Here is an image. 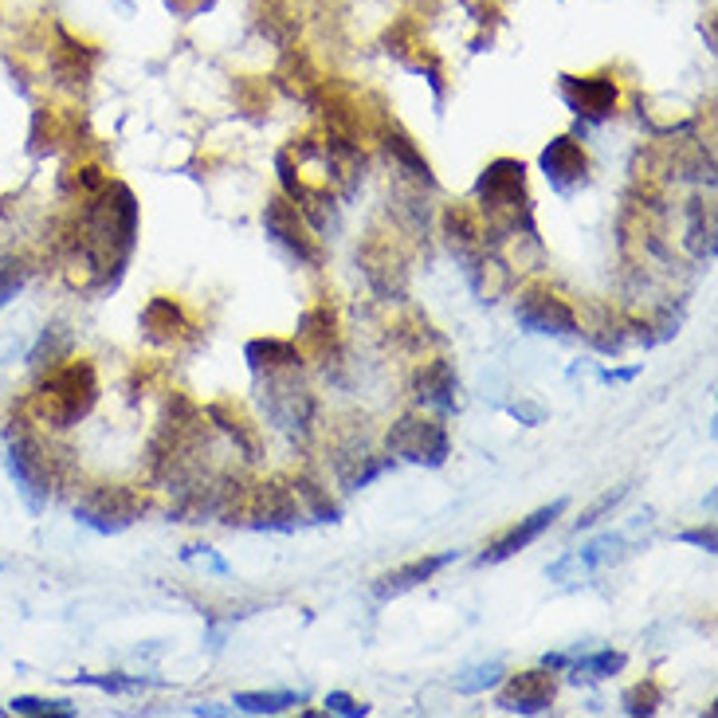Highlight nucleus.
I'll use <instances>...</instances> for the list:
<instances>
[{
  "label": "nucleus",
  "instance_id": "nucleus-35",
  "mask_svg": "<svg viewBox=\"0 0 718 718\" xmlns=\"http://www.w3.org/2000/svg\"><path fill=\"white\" fill-rule=\"evenodd\" d=\"M208 4H213V0H169V9L181 12V17H193V12L208 9Z\"/></svg>",
  "mask_w": 718,
  "mask_h": 718
},
{
  "label": "nucleus",
  "instance_id": "nucleus-7",
  "mask_svg": "<svg viewBox=\"0 0 718 718\" xmlns=\"http://www.w3.org/2000/svg\"><path fill=\"white\" fill-rule=\"evenodd\" d=\"M264 228L267 236L279 244V248H287L291 256L298 259V264H311V267H323L326 252H323V239L314 236L311 220L303 216V208L295 205V200L287 197V193H275L272 200H267L264 208Z\"/></svg>",
  "mask_w": 718,
  "mask_h": 718
},
{
  "label": "nucleus",
  "instance_id": "nucleus-15",
  "mask_svg": "<svg viewBox=\"0 0 718 718\" xmlns=\"http://www.w3.org/2000/svg\"><path fill=\"white\" fill-rule=\"evenodd\" d=\"M413 396L421 409H436V413H452L460 401V381L447 357H432L413 373Z\"/></svg>",
  "mask_w": 718,
  "mask_h": 718
},
{
  "label": "nucleus",
  "instance_id": "nucleus-21",
  "mask_svg": "<svg viewBox=\"0 0 718 718\" xmlns=\"http://www.w3.org/2000/svg\"><path fill=\"white\" fill-rule=\"evenodd\" d=\"M244 357H248L256 373H291L303 365V350L291 338H256L248 342Z\"/></svg>",
  "mask_w": 718,
  "mask_h": 718
},
{
  "label": "nucleus",
  "instance_id": "nucleus-32",
  "mask_svg": "<svg viewBox=\"0 0 718 718\" xmlns=\"http://www.w3.org/2000/svg\"><path fill=\"white\" fill-rule=\"evenodd\" d=\"M326 710H331V715H346V718H362V715H370V707H365V702L350 699V695H342V691H334L331 699H326Z\"/></svg>",
  "mask_w": 718,
  "mask_h": 718
},
{
  "label": "nucleus",
  "instance_id": "nucleus-11",
  "mask_svg": "<svg viewBox=\"0 0 718 718\" xmlns=\"http://www.w3.org/2000/svg\"><path fill=\"white\" fill-rule=\"evenodd\" d=\"M565 511V499H558V503L542 506V511H534L530 519H519L511 530H503V534L495 538V542L488 545V550L479 553V565H499L506 562V558H514V553H522L530 542H538V538L545 534V530L553 527V519Z\"/></svg>",
  "mask_w": 718,
  "mask_h": 718
},
{
  "label": "nucleus",
  "instance_id": "nucleus-9",
  "mask_svg": "<svg viewBox=\"0 0 718 718\" xmlns=\"http://www.w3.org/2000/svg\"><path fill=\"white\" fill-rule=\"evenodd\" d=\"M562 99L586 122H604L617 115L620 87L609 71L601 75H562Z\"/></svg>",
  "mask_w": 718,
  "mask_h": 718
},
{
  "label": "nucleus",
  "instance_id": "nucleus-22",
  "mask_svg": "<svg viewBox=\"0 0 718 718\" xmlns=\"http://www.w3.org/2000/svg\"><path fill=\"white\" fill-rule=\"evenodd\" d=\"M291 488H295L303 514H311L314 522H338V506H334L331 491H326L323 483H314L311 475H295L291 479Z\"/></svg>",
  "mask_w": 718,
  "mask_h": 718
},
{
  "label": "nucleus",
  "instance_id": "nucleus-10",
  "mask_svg": "<svg viewBox=\"0 0 718 718\" xmlns=\"http://www.w3.org/2000/svg\"><path fill=\"white\" fill-rule=\"evenodd\" d=\"M362 272L370 279V287L377 291L381 298H405V287H409V267H405V256L388 244L385 236H373L362 252Z\"/></svg>",
  "mask_w": 718,
  "mask_h": 718
},
{
  "label": "nucleus",
  "instance_id": "nucleus-13",
  "mask_svg": "<svg viewBox=\"0 0 718 718\" xmlns=\"http://www.w3.org/2000/svg\"><path fill=\"white\" fill-rule=\"evenodd\" d=\"M553 695H558V683H553L550 668L519 671V676L506 679V687L499 691L495 702L506 715H542V710L553 707Z\"/></svg>",
  "mask_w": 718,
  "mask_h": 718
},
{
  "label": "nucleus",
  "instance_id": "nucleus-33",
  "mask_svg": "<svg viewBox=\"0 0 718 718\" xmlns=\"http://www.w3.org/2000/svg\"><path fill=\"white\" fill-rule=\"evenodd\" d=\"M679 542L702 545V550H707V553H715L718 538H715V527H699V530H683V534H679Z\"/></svg>",
  "mask_w": 718,
  "mask_h": 718
},
{
  "label": "nucleus",
  "instance_id": "nucleus-27",
  "mask_svg": "<svg viewBox=\"0 0 718 718\" xmlns=\"http://www.w3.org/2000/svg\"><path fill=\"white\" fill-rule=\"evenodd\" d=\"M28 259L24 256H4L0 259V306L9 303V298H17V291L28 283Z\"/></svg>",
  "mask_w": 718,
  "mask_h": 718
},
{
  "label": "nucleus",
  "instance_id": "nucleus-16",
  "mask_svg": "<svg viewBox=\"0 0 718 718\" xmlns=\"http://www.w3.org/2000/svg\"><path fill=\"white\" fill-rule=\"evenodd\" d=\"M440 228H444L447 244H452V252L460 259H471L483 252V236H488V228H483V216H479V208L471 205H447L444 216H440Z\"/></svg>",
  "mask_w": 718,
  "mask_h": 718
},
{
  "label": "nucleus",
  "instance_id": "nucleus-5",
  "mask_svg": "<svg viewBox=\"0 0 718 718\" xmlns=\"http://www.w3.org/2000/svg\"><path fill=\"white\" fill-rule=\"evenodd\" d=\"M141 514H146V495L126 483H95L75 503V519L99 534H118V530L134 527Z\"/></svg>",
  "mask_w": 718,
  "mask_h": 718
},
{
  "label": "nucleus",
  "instance_id": "nucleus-3",
  "mask_svg": "<svg viewBox=\"0 0 718 718\" xmlns=\"http://www.w3.org/2000/svg\"><path fill=\"white\" fill-rule=\"evenodd\" d=\"M9 468L12 479L20 483V495L40 511L48 503V495L59 488V455L56 447L43 440L40 421L32 416H20L12 421V444H9Z\"/></svg>",
  "mask_w": 718,
  "mask_h": 718
},
{
  "label": "nucleus",
  "instance_id": "nucleus-34",
  "mask_svg": "<svg viewBox=\"0 0 718 718\" xmlns=\"http://www.w3.org/2000/svg\"><path fill=\"white\" fill-rule=\"evenodd\" d=\"M83 683H95V687H102V691H134V679H122V676H79Z\"/></svg>",
  "mask_w": 718,
  "mask_h": 718
},
{
  "label": "nucleus",
  "instance_id": "nucleus-14",
  "mask_svg": "<svg viewBox=\"0 0 718 718\" xmlns=\"http://www.w3.org/2000/svg\"><path fill=\"white\" fill-rule=\"evenodd\" d=\"M141 334L154 346H181L185 338H193V323L174 295H154L141 311Z\"/></svg>",
  "mask_w": 718,
  "mask_h": 718
},
{
  "label": "nucleus",
  "instance_id": "nucleus-23",
  "mask_svg": "<svg viewBox=\"0 0 718 718\" xmlns=\"http://www.w3.org/2000/svg\"><path fill=\"white\" fill-rule=\"evenodd\" d=\"M67 357H71V331H67V326H51V331H43L40 346L32 350L28 362H32L36 370H51V365L67 362Z\"/></svg>",
  "mask_w": 718,
  "mask_h": 718
},
{
  "label": "nucleus",
  "instance_id": "nucleus-12",
  "mask_svg": "<svg viewBox=\"0 0 718 718\" xmlns=\"http://www.w3.org/2000/svg\"><path fill=\"white\" fill-rule=\"evenodd\" d=\"M542 174L558 193H573L578 185H586V177H589L586 146H581L578 138H570V134L553 138L550 146L542 149Z\"/></svg>",
  "mask_w": 718,
  "mask_h": 718
},
{
  "label": "nucleus",
  "instance_id": "nucleus-4",
  "mask_svg": "<svg viewBox=\"0 0 718 718\" xmlns=\"http://www.w3.org/2000/svg\"><path fill=\"white\" fill-rule=\"evenodd\" d=\"M224 519L256 530H295L298 519H303V506H298V495L291 483L267 479V483H256L248 491H236Z\"/></svg>",
  "mask_w": 718,
  "mask_h": 718
},
{
  "label": "nucleus",
  "instance_id": "nucleus-2",
  "mask_svg": "<svg viewBox=\"0 0 718 718\" xmlns=\"http://www.w3.org/2000/svg\"><path fill=\"white\" fill-rule=\"evenodd\" d=\"M479 216L488 236H534V213H530L527 193V166L519 157H495L475 181Z\"/></svg>",
  "mask_w": 718,
  "mask_h": 718
},
{
  "label": "nucleus",
  "instance_id": "nucleus-24",
  "mask_svg": "<svg viewBox=\"0 0 718 718\" xmlns=\"http://www.w3.org/2000/svg\"><path fill=\"white\" fill-rule=\"evenodd\" d=\"M691 236H687V244L695 248V256L699 259H710L715 256V208L702 205V200H691Z\"/></svg>",
  "mask_w": 718,
  "mask_h": 718
},
{
  "label": "nucleus",
  "instance_id": "nucleus-8",
  "mask_svg": "<svg viewBox=\"0 0 718 718\" xmlns=\"http://www.w3.org/2000/svg\"><path fill=\"white\" fill-rule=\"evenodd\" d=\"M514 314H519V323L527 326L530 334H553V338H570V334H578V311H573L558 291L545 287V283H530V287L519 295Z\"/></svg>",
  "mask_w": 718,
  "mask_h": 718
},
{
  "label": "nucleus",
  "instance_id": "nucleus-19",
  "mask_svg": "<svg viewBox=\"0 0 718 718\" xmlns=\"http://www.w3.org/2000/svg\"><path fill=\"white\" fill-rule=\"evenodd\" d=\"M298 350H311L318 357L338 354V318H334L331 303H318L298 318Z\"/></svg>",
  "mask_w": 718,
  "mask_h": 718
},
{
  "label": "nucleus",
  "instance_id": "nucleus-1",
  "mask_svg": "<svg viewBox=\"0 0 718 718\" xmlns=\"http://www.w3.org/2000/svg\"><path fill=\"white\" fill-rule=\"evenodd\" d=\"M99 405V370L91 357H67L51 365L28 401V416L48 429H71Z\"/></svg>",
  "mask_w": 718,
  "mask_h": 718
},
{
  "label": "nucleus",
  "instance_id": "nucleus-25",
  "mask_svg": "<svg viewBox=\"0 0 718 718\" xmlns=\"http://www.w3.org/2000/svg\"><path fill=\"white\" fill-rule=\"evenodd\" d=\"M298 695L295 691H244L236 695V707L248 710V715H279V710L295 707Z\"/></svg>",
  "mask_w": 718,
  "mask_h": 718
},
{
  "label": "nucleus",
  "instance_id": "nucleus-20",
  "mask_svg": "<svg viewBox=\"0 0 718 718\" xmlns=\"http://www.w3.org/2000/svg\"><path fill=\"white\" fill-rule=\"evenodd\" d=\"M381 141H385V149H388V157H393L396 166L405 169L409 177H413L416 185H436V177H432V166H429V157L421 154V149H416V141L409 138L405 130H401V126L396 122H385L381 126Z\"/></svg>",
  "mask_w": 718,
  "mask_h": 718
},
{
  "label": "nucleus",
  "instance_id": "nucleus-29",
  "mask_svg": "<svg viewBox=\"0 0 718 718\" xmlns=\"http://www.w3.org/2000/svg\"><path fill=\"white\" fill-rule=\"evenodd\" d=\"M12 715H75L71 702L63 699H12Z\"/></svg>",
  "mask_w": 718,
  "mask_h": 718
},
{
  "label": "nucleus",
  "instance_id": "nucleus-31",
  "mask_svg": "<svg viewBox=\"0 0 718 718\" xmlns=\"http://www.w3.org/2000/svg\"><path fill=\"white\" fill-rule=\"evenodd\" d=\"M620 499H624V488H617V491H604V495H601V499H597V503H593V506H589V511H586V514H581V519H578V530L593 527V522H597V519H601V514H604V511H612V506H617V503H620Z\"/></svg>",
  "mask_w": 718,
  "mask_h": 718
},
{
  "label": "nucleus",
  "instance_id": "nucleus-18",
  "mask_svg": "<svg viewBox=\"0 0 718 718\" xmlns=\"http://www.w3.org/2000/svg\"><path fill=\"white\" fill-rule=\"evenodd\" d=\"M452 562H455V553H432V558H416V562H409V565H396V570L381 573L377 586H373V593H377L381 601L401 597V593H409V589L432 581L444 565H452Z\"/></svg>",
  "mask_w": 718,
  "mask_h": 718
},
{
  "label": "nucleus",
  "instance_id": "nucleus-30",
  "mask_svg": "<svg viewBox=\"0 0 718 718\" xmlns=\"http://www.w3.org/2000/svg\"><path fill=\"white\" fill-rule=\"evenodd\" d=\"M475 679H455V687L460 691H483V687H495L499 683V676H503V663H488V668H475L471 671Z\"/></svg>",
  "mask_w": 718,
  "mask_h": 718
},
{
  "label": "nucleus",
  "instance_id": "nucleus-26",
  "mask_svg": "<svg viewBox=\"0 0 718 718\" xmlns=\"http://www.w3.org/2000/svg\"><path fill=\"white\" fill-rule=\"evenodd\" d=\"M620 702H624L628 715H656V710H660V702H663V687L656 683V679H645V683L628 687Z\"/></svg>",
  "mask_w": 718,
  "mask_h": 718
},
{
  "label": "nucleus",
  "instance_id": "nucleus-6",
  "mask_svg": "<svg viewBox=\"0 0 718 718\" xmlns=\"http://www.w3.org/2000/svg\"><path fill=\"white\" fill-rule=\"evenodd\" d=\"M385 444L388 455H401V460L421 463V468H440L452 455V440H447L444 421L429 413H405L388 429Z\"/></svg>",
  "mask_w": 718,
  "mask_h": 718
},
{
  "label": "nucleus",
  "instance_id": "nucleus-28",
  "mask_svg": "<svg viewBox=\"0 0 718 718\" xmlns=\"http://www.w3.org/2000/svg\"><path fill=\"white\" fill-rule=\"evenodd\" d=\"M620 668H624V652H612V648H604V652H597V656H581V660L573 663V671H586L589 679L617 676Z\"/></svg>",
  "mask_w": 718,
  "mask_h": 718
},
{
  "label": "nucleus",
  "instance_id": "nucleus-36",
  "mask_svg": "<svg viewBox=\"0 0 718 718\" xmlns=\"http://www.w3.org/2000/svg\"><path fill=\"white\" fill-rule=\"evenodd\" d=\"M511 416H527V421H542V413H538V409H527V405H514V409H511Z\"/></svg>",
  "mask_w": 718,
  "mask_h": 718
},
{
  "label": "nucleus",
  "instance_id": "nucleus-17",
  "mask_svg": "<svg viewBox=\"0 0 718 718\" xmlns=\"http://www.w3.org/2000/svg\"><path fill=\"white\" fill-rule=\"evenodd\" d=\"M205 416L224 432V436L236 440V447L248 455V460H256V455L264 452V436H259V424H252L248 413H244L236 401H208Z\"/></svg>",
  "mask_w": 718,
  "mask_h": 718
}]
</instances>
